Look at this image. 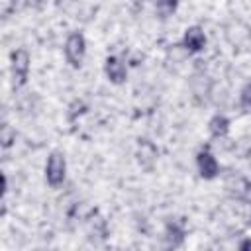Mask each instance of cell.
I'll return each instance as SVG.
<instances>
[{"label": "cell", "mask_w": 251, "mask_h": 251, "mask_svg": "<svg viewBox=\"0 0 251 251\" xmlns=\"http://www.w3.org/2000/svg\"><path fill=\"white\" fill-rule=\"evenodd\" d=\"M29 53L25 49H16L10 55V71H12V86L22 88L29 76Z\"/></svg>", "instance_id": "6da1fadb"}, {"label": "cell", "mask_w": 251, "mask_h": 251, "mask_svg": "<svg viewBox=\"0 0 251 251\" xmlns=\"http://www.w3.org/2000/svg\"><path fill=\"white\" fill-rule=\"evenodd\" d=\"M86 55V39L80 31H73L65 41V57L67 63L75 69H78Z\"/></svg>", "instance_id": "7a4b0ae2"}, {"label": "cell", "mask_w": 251, "mask_h": 251, "mask_svg": "<svg viewBox=\"0 0 251 251\" xmlns=\"http://www.w3.org/2000/svg\"><path fill=\"white\" fill-rule=\"evenodd\" d=\"M65 173H67V161L65 155L59 151H53L47 157L45 163V180L49 186H61L65 180Z\"/></svg>", "instance_id": "3957f363"}, {"label": "cell", "mask_w": 251, "mask_h": 251, "mask_svg": "<svg viewBox=\"0 0 251 251\" xmlns=\"http://www.w3.org/2000/svg\"><path fill=\"white\" fill-rule=\"evenodd\" d=\"M196 167H198V173L202 178L206 180H212L218 176L220 173V165L216 161V157L208 151V149H200L198 155H196Z\"/></svg>", "instance_id": "277c9868"}, {"label": "cell", "mask_w": 251, "mask_h": 251, "mask_svg": "<svg viewBox=\"0 0 251 251\" xmlns=\"http://www.w3.org/2000/svg\"><path fill=\"white\" fill-rule=\"evenodd\" d=\"M104 73H106L108 80L114 82V84L126 82V76H127V69H126L124 61L120 57H116V55L106 57V61H104Z\"/></svg>", "instance_id": "5b68a950"}, {"label": "cell", "mask_w": 251, "mask_h": 251, "mask_svg": "<svg viewBox=\"0 0 251 251\" xmlns=\"http://www.w3.org/2000/svg\"><path fill=\"white\" fill-rule=\"evenodd\" d=\"M204 45H206V35L202 31V27H198V25L186 27L184 37H182V47L188 53H198V51L204 49Z\"/></svg>", "instance_id": "8992f818"}, {"label": "cell", "mask_w": 251, "mask_h": 251, "mask_svg": "<svg viewBox=\"0 0 251 251\" xmlns=\"http://www.w3.org/2000/svg\"><path fill=\"white\" fill-rule=\"evenodd\" d=\"M184 226L182 222H169L167 227H165V241L169 247H180L182 241H184Z\"/></svg>", "instance_id": "52a82bcc"}, {"label": "cell", "mask_w": 251, "mask_h": 251, "mask_svg": "<svg viewBox=\"0 0 251 251\" xmlns=\"http://www.w3.org/2000/svg\"><path fill=\"white\" fill-rule=\"evenodd\" d=\"M208 131L212 137H224L229 131V120L224 114H214L208 122Z\"/></svg>", "instance_id": "ba28073f"}, {"label": "cell", "mask_w": 251, "mask_h": 251, "mask_svg": "<svg viewBox=\"0 0 251 251\" xmlns=\"http://www.w3.org/2000/svg\"><path fill=\"white\" fill-rule=\"evenodd\" d=\"M178 2L180 0H157V12H159V16L161 18L171 16L178 8Z\"/></svg>", "instance_id": "9c48e42d"}, {"label": "cell", "mask_w": 251, "mask_h": 251, "mask_svg": "<svg viewBox=\"0 0 251 251\" xmlns=\"http://www.w3.org/2000/svg\"><path fill=\"white\" fill-rule=\"evenodd\" d=\"M239 102H241V108H243L245 112H251V82H247V84L241 88Z\"/></svg>", "instance_id": "30bf717a"}, {"label": "cell", "mask_w": 251, "mask_h": 251, "mask_svg": "<svg viewBox=\"0 0 251 251\" xmlns=\"http://www.w3.org/2000/svg\"><path fill=\"white\" fill-rule=\"evenodd\" d=\"M241 196L251 204V184H245V188H243V192H241Z\"/></svg>", "instance_id": "8fae6325"}, {"label": "cell", "mask_w": 251, "mask_h": 251, "mask_svg": "<svg viewBox=\"0 0 251 251\" xmlns=\"http://www.w3.org/2000/svg\"><path fill=\"white\" fill-rule=\"evenodd\" d=\"M239 249H241V251H247V249H251V239H243V241L239 243Z\"/></svg>", "instance_id": "7c38bea8"}, {"label": "cell", "mask_w": 251, "mask_h": 251, "mask_svg": "<svg viewBox=\"0 0 251 251\" xmlns=\"http://www.w3.org/2000/svg\"><path fill=\"white\" fill-rule=\"evenodd\" d=\"M27 4H29V6H39L41 0H27Z\"/></svg>", "instance_id": "4fadbf2b"}, {"label": "cell", "mask_w": 251, "mask_h": 251, "mask_svg": "<svg viewBox=\"0 0 251 251\" xmlns=\"http://www.w3.org/2000/svg\"><path fill=\"white\" fill-rule=\"evenodd\" d=\"M249 226H251V214H249Z\"/></svg>", "instance_id": "5bb4252c"}]
</instances>
